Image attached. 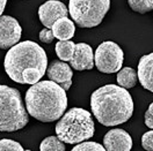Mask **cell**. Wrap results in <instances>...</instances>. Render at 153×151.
<instances>
[{
    "label": "cell",
    "instance_id": "obj_1",
    "mask_svg": "<svg viewBox=\"0 0 153 151\" xmlns=\"http://www.w3.org/2000/svg\"><path fill=\"white\" fill-rule=\"evenodd\" d=\"M4 67L12 81L20 84H35L48 68L47 53L37 43L25 40L8 50Z\"/></svg>",
    "mask_w": 153,
    "mask_h": 151
},
{
    "label": "cell",
    "instance_id": "obj_2",
    "mask_svg": "<svg viewBox=\"0 0 153 151\" xmlns=\"http://www.w3.org/2000/svg\"><path fill=\"white\" fill-rule=\"evenodd\" d=\"M91 108L95 119L105 127L126 122L134 114V100L121 85H103L91 96Z\"/></svg>",
    "mask_w": 153,
    "mask_h": 151
},
{
    "label": "cell",
    "instance_id": "obj_3",
    "mask_svg": "<svg viewBox=\"0 0 153 151\" xmlns=\"http://www.w3.org/2000/svg\"><path fill=\"white\" fill-rule=\"evenodd\" d=\"M25 102L30 117L41 122H52L59 120L66 111L67 95L51 80L38 81L27 90Z\"/></svg>",
    "mask_w": 153,
    "mask_h": 151
},
{
    "label": "cell",
    "instance_id": "obj_4",
    "mask_svg": "<svg viewBox=\"0 0 153 151\" xmlns=\"http://www.w3.org/2000/svg\"><path fill=\"white\" fill-rule=\"evenodd\" d=\"M95 132L92 114L81 107H73L58 120L56 134L67 144H76L93 137Z\"/></svg>",
    "mask_w": 153,
    "mask_h": 151
},
{
    "label": "cell",
    "instance_id": "obj_5",
    "mask_svg": "<svg viewBox=\"0 0 153 151\" xmlns=\"http://www.w3.org/2000/svg\"><path fill=\"white\" fill-rule=\"evenodd\" d=\"M29 121L19 90L0 84V132L22 129Z\"/></svg>",
    "mask_w": 153,
    "mask_h": 151
},
{
    "label": "cell",
    "instance_id": "obj_6",
    "mask_svg": "<svg viewBox=\"0 0 153 151\" xmlns=\"http://www.w3.org/2000/svg\"><path fill=\"white\" fill-rule=\"evenodd\" d=\"M110 8V0H70L68 13L80 28L99 26Z\"/></svg>",
    "mask_w": 153,
    "mask_h": 151
},
{
    "label": "cell",
    "instance_id": "obj_7",
    "mask_svg": "<svg viewBox=\"0 0 153 151\" xmlns=\"http://www.w3.org/2000/svg\"><path fill=\"white\" fill-rule=\"evenodd\" d=\"M124 53L118 44L111 40L101 43L95 50L94 65L105 74L118 73L123 66Z\"/></svg>",
    "mask_w": 153,
    "mask_h": 151
},
{
    "label": "cell",
    "instance_id": "obj_8",
    "mask_svg": "<svg viewBox=\"0 0 153 151\" xmlns=\"http://www.w3.org/2000/svg\"><path fill=\"white\" fill-rule=\"evenodd\" d=\"M22 35V28L16 19L10 15L0 16V48L10 50L18 44Z\"/></svg>",
    "mask_w": 153,
    "mask_h": 151
},
{
    "label": "cell",
    "instance_id": "obj_9",
    "mask_svg": "<svg viewBox=\"0 0 153 151\" xmlns=\"http://www.w3.org/2000/svg\"><path fill=\"white\" fill-rule=\"evenodd\" d=\"M65 16H67V8L59 0H48L38 8V18L45 28L51 29L57 20Z\"/></svg>",
    "mask_w": 153,
    "mask_h": 151
},
{
    "label": "cell",
    "instance_id": "obj_10",
    "mask_svg": "<svg viewBox=\"0 0 153 151\" xmlns=\"http://www.w3.org/2000/svg\"><path fill=\"white\" fill-rule=\"evenodd\" d=\"M105 150L108 151H130L132 149V139L129 133L115 128L110 129L103 137Z\"/></svg>",
    "mask_w": 153,
    "mask_h": 151
},
{
    "label": "cell",
    "instance_id": "obj_11",
    "mask_svg": "<svg viewBox=\"0 0 153 151\" xmlns=\"http://www.w3.org/2000/svg\"><path fill=\"white\" fill-rule=\"evenodd\" d=\"M70 65L76 70H89L94 67V53L92 47L86 43L76 44V50Z\"/></svg>",
    "mask_w": 153,
    "mask_h": 151
},
{
    "label": "cell",
    "instance_id": "obj_12",
    "mask_svg": "<svg viewBox=\"0 0 153 151\" xmlns=\"http://www.w3.org/2000/svg\"><path fill=\"white\" fill-rule=\"evenodd\" d=\"M137 75L144 89L153 92V52L140 58Z\"/></svg>",
    "mask_w": 153,
    "mask_h": 151
},
{
    "label": "cell",
    "instance_id": "obj_13",
    "mask_svg": "<svg viewBox=\"0 0 153 151\" xmlns=\"http://www.w3.org/2000/svg\"><path fill=\"white\" fill-rule=\"evenodd\" d=\"M47 75H48L49 80L56 82L58 84H62L64 82L72 80L73 72H72L70 65H67L66 62L53 60L47 68Z\"/></svg>",
    "mask_w": 153,
    "mask_h": 151
},
{
    "label": "cell",
    "instance_id": "obj_14",
    "mask_svg": "<svg viewBox=\"0 0 153 151\" xmlns=\"http://www.w3.org/2000/svg\"><path fill=\"white\" fill-rule=\"evenodd\" d=\"M51 30L53 32L55 38H57L58 40H70L74 36L76 26L72 20L67 19V16H65L57 20L52 24Z\"/></svg>",
    "mask_w": 153,
    "mask_h": 151
},
{
    "label": "cell",
    "instance_id": "obj_15",
    "mask_svg": "<svg viewBox=\"0 0 153 151\" xmlns=\"http://www.w3.org/2000/svg\"><path fill=\"white\" fill-rule=\"evenodd\" d=\"M138 80L137 72L131 67H124L121 68V70L117 74V83L118 85L123 86L125 89H131L134 88Z\"/></svg>",
    "mask_w": 153,
    "mask_h": 151
},
{
    "label": "cell",
    "instance_id": "obj_16",
    "mask_svg": "<svg viewBox=\"0 0 153 151\" xmlns=\"http://www.w3.org/2000/svg\"><path fill=\"white\" fill-rule=\"evenodd\" d=\"M56 48V53L58 58L62 61H70L73 54H74V50H76V44L70 39V40H59L57 44L55 45Z\"/></svg>",
    "mask_w": 153,
    "mask_h": 151
},
{
    "label": "cell",
    "instance_id": "obj_17",
    "mask_svg": "<svg viewBox=\"0 0 153 151\" xmlns=\"http://www.w3.org/2000/svg\"><path fill=\"white\" fill-rule=\"evenodd\" d=\"M41 151H64L65 144L62 140L58 139V136H49L44 139L39 144Z\"/></svg>",
    "mask_w": 153,
    "mask_h": 151
},
{
    "label": "cell",
    "instance_id": "obj_18",
    "mask_svg": "<svg viewBox=\"0 0 153 151\" xmlns=\"http://www.w3.org/2000/svg\"><path fill=\"white\" fill-rule=\"evenodd\" d=\"M130 8L139 14H145L153 10V0H128Z\"/></svg>",
    "mask_w": 153,
    "mask_h": 151
},
{
    "label": "cell",
    "instance_id": "obj_19",
    "mask_svg": "<svg viewBox=\"0 0 153 151\" xmlns=\"http://www.w3.org/2000/svg\"><path fill=\"white\" fill-rule=\"evenodd\" d=\"M105 148L96 142H80L76 143L74 148H72V151H105Z\"/></svg>",
    "mask_w": 153,
    "mask_h": 151
},
{
    "label": "cell",
    "instance_id": "obj_20",
    "mask_svg": "<svg viewBox=\"0 0 153 151\" xmlns=\"http://www.w3.org/2000/svg\"><path fill=\"white\" fill-rule=\"evenodd\" d=\"M23 148L19 142L10 139H4L0 141V151H22Z\"/></svg>",
    "mask_w": 153,
    "mask_h": 151
},
{
    "label": "cell",
    "instance_id": "obj_21",
    "mask_svg": "<svg viewBox=\"0 0 153 151\" xmlns=\"http://www.w3.org/2000/svg\"><path fill=\"white\" fill-rule=\"evenodd\" d=\"M142 145L145 150L153 151V130L146 132L142 137Z\"/></svg>",
    "mask_w": 153,
    "mask_h": 151
},
{
    "label": "cell",
    "instance_id": "obj_22",
    "mask_svg": "<svg viewBox=\"0 0 153 151\" xmlns=\"http://www.w3.org/2000/svg\"><path fill=\"white\" fill-rule=\"evenodd\" d=\"M53 38H55V36H53V32L51 29L44 28L39 31V40L45 43V44H50L53 40Z\"/></svg>",
    "mask_w": 153,
    "mask_h": 151
},
{
    "label": "cell",
    "instance_id": "obj_23",
    "mask_svg": "<svg viewBox=\"0 0 153 151\" xmlns=\"http://www.w3.org/2000/svg\"><path fill=\"white\" fill-rule=\"evenodd\" d=\"M144 119H145V125H146L149 128L153 129V115L152 114L149 113V112H146V113H145V117H144Z\"/></svg>",
    "mask_w": 153,
    "mask_h": 151
},
{
    "label": "cell",
    "instance_id": "obj_24",
    "mask_svg": "<svg viewBox=\"0 0 153 151\" xmlns=\"http://www.w3.org/2000/svg\"><path fill=\"white\" fill-rule=\"evenodd\" d=\"M65 91H67L70 88H71V85H72V80H70V81H67V82H64V83H62V84H59Z\"/></svg>",
    "mask_w": 153,
    "mask_h": 151
},
{
    "label": "cell",
    "instance_id": "obj_25",
    "mask_svg": "<svg viewBox=\"0 0 153 151\" xmlns=\"http://www.w3.org/2000/svg\"><path fill=\"white\" fill-rule=\"evenodd\" d=\"M6 4H7V0H0V16L2 15V12L5 10Z\"/></svg>",
    "mask_w": 153,
    "mask_h": 151
},
{
    "label": "cell",
    "instance_id": "obj_26",
    "mask_svg": "<svg viewBox=\"0 0 153 151\" xmlns=\"http://www.w3.org/2000/svg\"><path fill=\"white\" fill-rule=\"evenodd\" d=\"M147 112H149V113H151L153 115V103H152V104H150V106H149V110H147Z\"/></svg>",
    "mask_w": 153,
    "mask_h": 151
}]
</instances>
